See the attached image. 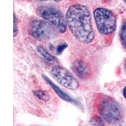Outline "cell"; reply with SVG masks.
Here are the masks:
<instances>
[{
	"mask_svg": "<svg viewBox=\"0 0 126 126\" xmlns=\"http://www.w3.org/2000/svg\"><path fill=\"white\" fill-rule=\"evenodd\" d=\"M88 126H105V125L103 119L98 117H94L90 120Z\"/></svg>",
	"mask_w": 126,
	"mask_h": 126,
	"instance_id": "cell-10",
	"label": "cell"
},
{
	"mask_svg": "<svg viewBox=\"0 0 126 126\" xmlns=\"http://www.w3.org/2000/svg\"><path fill=\"white\" fill-rule=\"evenodd\" d=\"M51 75L62 86L69 90H76L79 87V83L70 72L63 66H54L51 69Z\"/></svg>",
	"mask_w": 126,
	"mask_h": 126,
	"instance_id": "cell-5",
	"label": "cell"
},
{
	"mask_svg": "<svg viewBox=\"0 0 126 126\" xmlns=\"http://www.w3.org/2000/svg\"></svg>",
	"mask_w": 126,
	"mask_h": 126,
	"instance_id": "cell-16",
	"label": "cell"
},
{
	"mask_svg": "<svg viewBox=\"0 0 126 126\" xmlns=\"http://www.w3.org/2000/svg\"><path fill=\"white\" fill-rule=\"evenodd\" d=\"M40 16L52 25L60 33H64L67 29V22L63 13L53 6L42 7L39 12Z\"/></svg>",
	"mask_w": 126,
	"mask_h": 126,
	"instance_id": "cell-4",
	"label": "cell"
},
{
	"mask_svg": "<svg viewBox=\"0 0 126 126\" xmlns=\"http://www.w3.org/2000/svg\"><path fill=\"white\" fill-rule=\"evenodd\" d=\"M30 32L35 39L47 40L54 37L56 29L46 20H35L30 25Z\"/></svg>",
	"mask_w": 126,
	"mask_h": 126,
	"instance_id": "cell-6",
	"label": "cell"
},
{
	"mask_svg": "<svg viewBox=\"0 0 126 126\" xmlns=\"http://www.w3.org/2000/svg\"><path fill=\"white\" fill-rule=\"evenodd\" d=\"M93 16L100 33L109 35L115 30L117 18L111 10L105 8H97L93 12Z\"/></svg>",
	"mask_w": 126,
	"mask_h": 126,
	"instance_id": "cell-2",
	"label": "cell"
},
{
	"mask_svg": "<svg viewBox=\"0 0 126 126\" xmlns=\"http://www.w3.org/2000/svg\"><path fill=\"white\" fill-rule=\"evenodd\" d=\"M123 94H124V98L126 99V86L124 88V89Z\"/></svg>",
	"mask_w": 126,
	"mask_h": 126,
	"instance_id": "cell-13",
	"label": "cell"
},
{
	"mask_svg": "<svg viewBox=\"0 0 126 126\" xmlns=\"http://www.w3.org/2000/svg\"></svg>",
	"mask_w": 126,
	"mask_h": 126,
	"instance_id": "cell-17",
	"label": "cell"
},
{
	"mask_svg": "<svg viewBox=\"0 0 126 126\" xmlns=\"http://www.w3.org/2000/svg\"><path fill=\"white\" fill-rule=\"evenodd\" d=\"M39 1H42V2H44V1H47V0H39Z\"/></svg>",
	"mask_w": 126,
	"mask_h": 126,
	"instance_id": "cell-14",
	"label": "cell"
},
{
	"mask_svg": "<svg viewBox=\"0 0 126 126\" xmlns=\"http://www.w3.org/2000/svg\"><path fill=\"white\" fill-rule=\"evenodd\" d=\"M42 76H43L44 79V80L46 81L47 82V83H48V84H49V85H50L52 88V89L54 90V92L57 93V95H58V96H59L61 98L63 99V100H64L67 101V102H71V103H73V102H75V100H74L73 98H71L70 96L68 95V94H67L66 93H64V92H63L61 89L59 88L58 87L57 85H55L54 83L52 81L50 80L49 78H47V76H44V75Z\"/></svg>",
	"mask_w": 126,
	"mask_h": 126,
	"instance_id": "cell-7",
	"label": "cell"
},
{
	"mask_svg": "<svg viewBox=\"0 0 126 126\" xmlns=\"http://www.w3.org/2000/svg\"><path fill=\"white\" fill-rule=\"evenodd\" d=\"M120 39L122 46L126 49V20L120 29Z\"/></svg>",
	"mask_w": 126,
	"mask_h": 126,
	"instance_id": "cell-9",
	"label": "cell"
},
{
	"mask_svg": "<svg viewBox=\"0 0 126 126\" xmlns=\"http://www.w3.org/2000/svg\"><path fill=\"white\" fill-rule=\"evenodd\" d=\"M101 117L109 124H115L121 117L122 110L120 105L112 98L106 96L101 100L99 105Z\"/></svg>",
	"mask_w": 126,
	"mask_h": 126,
	"instance_id": "cell-3",
	"label": "cell"
},
{
	"mask_svg": "<svg viewBox=\"0 0 126 126\" xmlns=\"http://www.w3.org/2000/svg\"><path fill=\"white\" fill-rule=\"evenodd\" d=\"M18 32V29L17 27V21H16V18L15 15L14 14V37H15V36L17 35Z\"/></svg>",
	"mask_w": 126,
	"mask_h": 126,
	"instance_id": "cell-12",
	"label": "cell"
},
{
	"mask_svg": "<svg viewBox=\"0 0 126 126\" xmlns=\"http://www.w3.org/2000/svg\"><path fill=\"white\" fill-rule=\"evenodd\" d=\"M54 1L56 2H59V1H62V0H54Z\"/></svg>",
	"mask_w": 126,
	"mask_h": 126,
	"instance_id": "cell-15",
	"label": "cell"
},
{
	"mask_svg": "<svg viewBox=\"0 0 126 126\" xmlns=\"http://www.w3.org/2000/svg\"><path fill=\"white\" fill-rule=\"evenodd\" d=\"M37 50L39 52V53L41 55L42 57L44 58L46 60L49 62H54L56 61V59L55 58L54 56H53L52 54H50L49 52L44 48L42 46H38L37 48Z\"/></svg>",
	"mask_w": 126,
	"mask_h": 126,
	"instance_id": "cell-8",
	"label": "cell"
},
{
	"mask_svg": "<svg viewBox=\"0 0 126 126\" xmlns=\"http://www.w3.org/2000/svg\"><path fill=\"white\" fill-rule=\"evenodd\" d=\"M35 95L40 100L44 101H48L50 99V96L47 92L43 90H37L34 92Z\"/></svg>",
	"mask_w": 126,
	"mask_h": 126,
	"instance_id": "cell-11",
	"label": "cell"
},
{
	"mask_svg": "<svg viewBox=\"0 0 126 126\" xmlns=\"http://www.w3.org/2000/svg\"><path fill=\"white\" fill-rule=\"evenodd\" d=\"M106 1H107V0H106Z\"/></svg>",
	"mask_w": 126,
	"mask_h": 126,
	"instance_id": "cell-18",
	"label": "cell"
},
{
	"mask_svg": "<svg viewBox=\"0 0 126 126\" xmlns=\"http://www.w3.org/2000/svg\"><path fill=\"white\" fill-rule=\"evenodd\" d=\"M68 28L76 40L83 44L91 43L94 38L90 12L85 5L73 4L66 15Z\"/></svg>",
	"mask_w": 126,
	"mask_h": 126,
	"instance_id": "cell-1",
	"label": "cell"
}]
</instances>
